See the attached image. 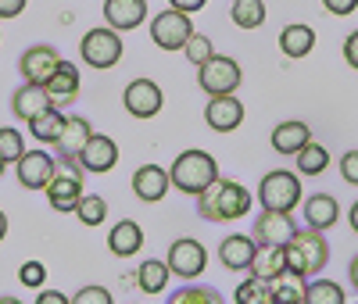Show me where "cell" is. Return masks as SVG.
<instances>
[{
	"label": "cell",
	"instance_id": "3957f363",
	"mask_svg": "<svg viewBox=\"0 0 358 304\" xmlns=\"http://www.w3.org/2000/svg\"><path fill=\"white\" fill-rule=\"evenodd\" d=\"M219 179V161L208 154V150H183L176 161H172V168H169V182L176 190H183V194H190V197H197L204 187H212V182Z\"/></svg>",
	"mask_w": 358,
	"mask_h": 304
},
{
	"label": "cell",
	"instance_id": "d4e9b609",
	"mask_svg": "<svg viewBox=\"0 0 358 304\" xmlns=\"http://www.w3.org/2000/svg\"><path fill=\"white\" fill-rule=\"evenodd\" d=\"M312 47H315V29L305 22H294L280 33V50L287 57H305V54H312Z\"/></svg>",
	"mask_w": 358,
	"mask_h": 304
},
{
	"label": "cell",
	"instance_id": "8992f818",
	"mask_svg": "<svg viewBox=\"0 0 358 304\" xmlns=\"http://www.w3.org/2000/svg\"><path fill=\"white\" fill-rule=\"evenodd\" d=\"M122 36L115 33L111 25H101V29H90L79 43V54L90 68H115L122 61Z\"/></svg>",
	"mask_w": 358,
	"mask_h": 304
},
{
	"label": "cell",
	"instance_id": "681fc988",
	"mask_svg": "<svg viewBox=\"0 0 358 304\" xmlns=\"http://www.w3.org/2000/svg\"><path fill=\"white\" fill-rule=\"evenodd\" d=\"M0 304H22L18 297H0Z\"/></svg>",
	"mask_w": 358,
	"mask_h": 304
},
{
	"label": "cell",
	"instance_id": "e575fe53",
	"mask_svg": "<svg viewBox=\"0 0 358 304\" xmlns=\"http://www.w3.org/2000/svg\"><path fill=\"white\" fill-rule=\"evenodd\" d=\"M169 304H222V294L215 287H183L169 297Z\"/></svg>",
	"mask_w": 358,
	"mask_h": 304
},
{
	"label": "cell",
	"instance_id": "7bdbcfd3",
	"mask_svg": "<svg viewBox=\"0 0 358 304\" xmlns=\"http://www.w3.org/2000/svg\"><path fill=\"white\" fill-rule=\"evenodd\" d=\"M29 0H0V18H18Z\"/></svg>",
	"mask_w": 358,
	"mask_h": 304
},
{
	"label": "cell",
	"instance_id": "4dcf8cb0",
	"mask_svg": "<svg viewBox=\"0 0 358 304\" xmlns=\"http://www.w3.org/2000/svg\"><path fill=\"white\" fill-rule=\"evenodd\" d=\"M169 276H172L169 265L151 258V261H143V265H140V272H136V283H140V290H143V294H162V290L169 287Z\"/></svg>",
	"mask_w": 358,
	"mask_h": 304
},
{
	"label": "cell",
	"instance_id": "7402d4cb",
	"mask_svg": "<svg viewBox=\"0 0 358 304\" xmlns=\"http://www.w3.org/2000/svg\"><path fill=\"white\" fill-rule=\"evenodd\" d=\"M140 247H143V229H140V222H133V219L115 222V229L108 233V251L118 254V258H129V254H136Z\"/></svg>",
	"mask_w": 358,
	"mask_h": 304
},
{
	"label": "cell",
	"instance_id": "484cf974",
	"mask_svg": "<svg viewBox=\"0 0 358 304\" xmlns=\"http://www.w3.org/2000/svg\"><path fill=\"white\" fill-rule=\"evenodd\" d=\"M248 272H251V276H258V280H265V283H273L276 276H283V272H287V254H283V247H258Z\"/></svg>",
	"mask_w": 358,
	"mask_h": 304
},
{
	"label": "cell",
	"instance_id": "d590c367",
	"mask_svg": "<svg viewBox=\"0 0 358 304\" xmlns=\"http://www.w3.org/2000/svg\"><path fill=\"white\" fill-rule=\"evenodd\" d=\"M22 154H25L22 133L11 129V126H0V158H4V161H18Z\"/></svg>",
	"mask_w": 358,
	"mask_h": 304
},
{
	"label": "cell",
	"instance_id": "e0dca14e",
	"mask_svg": "<svg viewBox=\"0 0 358 304\" xmlns=\"http://www.w3.org/2000/svg\"><path fill=\"white\" fill-rule=\"evenodd\" d=\"M79 82H83V75H79V68L72 65V61H65L62 57V65H57V72L47 79V97H50V104L54 108H62V104H69V101H76L79 97Z\"/></svg>",
	"mask_w": 358,
	"mask_h": 304
},
{
	"label": "cell",
	"instance_id": "277c9868",
	"mask_svg": "<svg viewBox=\"0 0 358 304\" xmlns=\"http://www.w3.org/2000/svg\"><path fill=\"white\" fill-rule=\"evenodd\" d=\"M83 165L76 158H57L54 161V179L47 182V201L54 211H76L79 197L86 194L83 190Z\"/></svg>",
	"mask_w": 358,
	"mask_h": 304
},
{
	"label": "cell",
	"instance_id": "4fadbf2b",
	"mask_svg": "<svg viewBox=\"0 0 358 304\" xmlns=\"http://www.w3.org/2000/svg\"><path fill=\"white\" fill-rule=\"evenodd\" d=\"M76 161L83 165V172H94V175L111 172V168L118 165V143H115L111 136H104V133H94V136L83 143V150L76 154Z\"/></svg>",
	"mask_w": 358,
	"mask_h": 304
},
{
	"label": "cell",
	"instance_id": "60d3db41",
	"mask_svg": "<svg viewBox=\"0 0 358 304\" xmlns=\"http://www.w3.org/2000/svg\"><path fill=\"white\" fill-rule=\"evenodd\" d=\"M322 8L330 11V15H337V18H348L358 8V0H322Z\"/></svg>",
	"mask_w": 358,
	"mask_h": 304
},
{
	"label": "cell",
	"instance_id": "f1b7e54d",
	"mask_svg": "<svg viewBox=\"0 0 358 304\" xmlns=\"http://www.w3.org/2000/svg\"><path fill=\"white\" fill-rule=\"evenodd\" d=\"M305 304H348V294L334 280H308L305 283Z\"/></svg>",
	"mask_w": 358,
	"mask_h": 304
},
{
	"label": "cell",
	"instance_id": "ab89813d",
	"mask_svg": "<svg viewBox=\"0 0 358 304\" xmlns=\"http://www.w3.org/2000/svg\"><path fill=\"white\" fill-rule=\"evenodd\" d=\"M341 175H344V182L358 187V150H348V154L341 158Z\"/></svg>",
	"mask_w": 358,
	"mask_h": 304
},
{
	"label": "cell",
	"instance_id": "ba28073f",
	"mask_svg": "<svg viewBox=\"0 0 358 304\" xmlns=\"http://www.w3.org/2000/svg\"><path fill=\"white\" fill-rule=\"evenodd\" d=\"M190 36H194V22H190L187 11L169 8V11H162V15L151 22V40H155V47H162V50H183Z\"/></svg>",
	"mask_w": 358,
	"mask_h": 304
},
{
	"label": "cell",
	"instance_id": "ffe728a7",
	"mask_svg": "<svg viewBox=\"0 0 358 304\" xmlns=\"http://www.w3.org/2000/svg\"><path fill=\"white\" fill-rule=\"evenodd\" d=\"M90 136H94V129H90V122L83 115H65V129H62V136H57V143H54L57 158H76Z\"/></svg>",
	"mask_w": 358,
	"mask_h": 304
},
{
	"label": "cell",
	"instance_id": "d6a6232c",
	"mask_svg": "<svg viewBox=\"0 0 358 304\" xmlns=\"http://www.w3.org/2000/svg\"><path fill=\"white\" fill-rule=\"evenodd\" d=\"M76 215H79L83 226H101L108 219V201L97 197V194H83L79 204H76Z\"/></svg>",
	"mask_w": 358,
	"mask_h": 304
},
{
	"label": "cell",
	"instance_id": "7dc6e473",
	"mask_svg": "<svg viewBox=\"0 0 358 304\" xmlns=\"http://www.w3.org/2000/svg\"><path fill=\"white\" fill-rule=\"evenodd\" d=\"M348 276H351V287H355V290H358V258H355V261H351V268H348Z\"/></svg>",
	"mask_w": 358,
	"mask_h": 304
},
{
	"label": "cell",
	"instance_id": "74e56055",
	"mask_svg": "<svg viewBox=\"0 0 358 304\" xmlns=\"http://www.w3.org/2000/svg\"><path fill=\"white\" fill-rule=\"evenodd\" d=\"M43 280H47V268H43V261H25L22 268H18V283L22 287H43Z\"/></svg>",
	"mask_w": 358,
	"mask_h": 304
},
{
	"label": "cell",
	"instance_id": "d6986e66",
	"mask_svg": "<svg viewBox=\"0 0 358 304\" xmlns=\"http://www.w3.org/2000/svg\"><path fill=\"white\" fill-rule=\"evenodd\" d=\"M255 251H258V243L244 233H233L222 240V247H219V258L229 272H248L251 261H255Z\"/></svg>",
	"mask_w": 358,
	"mask_h": 304
},
{
	"label": "cell",
	"instance_id": "9a60e30c",
	"mask_svg": "<svg viewBox=\"0 0 358 304\" xmlns=\"http://www.w3.org/2000/svg\"><path fill=\"white\" fill-rule=\"evenodd\" d=\"M15 168H18V182L25 190H47V182L54 179V158L47 150H25L15 161Z\"/></svg>",
	"mask_w": 358,
	"mask_h": 304
},
{
	"label": "cell",
	"instance_id": "ee69618b",
	"mask_svg": "<svg viewBox=\"0 0 358 304\" xmlns=\"http://www.w3.org/2000/svg\"><path fill=\"white\" fill-rule=\"evenodd\" d=\"M204 4H208V0H169V8H176V11H187V15L201 11Z\"/></svg>",
	"mask_w": 358,
	"mask_h": 304
},
{
	"label": "cell",
	"instance_id": "8fae6325",
	"mask_svg": "<svg viewBox=\"0 0 358 304\" xmlns=\"http://www.w3.org/2000/svg\"><path fill=\"white\" fill-rule=\"evenodd\" d=\"M122 104L133 118H155L162 111L165 97H162V86L155 79H133L122 94Z\"/></svg>",
	"mask_w": 358,
	"mask_h": 304
},
{
	"label": "cell",
	"instance_id": "44dd1931",
	"mask_svg": "<svg viewBox=\"0 0 358 304\" xmlns=\"http://www.w3.org/2000/svg\"><path fill=\"white\" fill-rule=\"evenodd\" d=\"M305 143H312V129L305 126V122H297V118L280 122V126L273 129V150L276 154H297Z\"/></svg>",
	"mask_w": 358,
	"mask_h": 304
},
{
	"label": "cell",
	"instance_id": "c3c4849f",
	"mask_svg": "<svg viewBox=\"0 0 358 304\" xmlns=\"http://www.w3.org/2000/svg\"><path fill=\"white\" fill-rule=\"evenodd\" d=\"M4 236H8V215L0 211V240H4Z\"/></svg>",
	"mask_w": 358,
	"mask_h": 304
},
{
	"label": "cell",
	"instance_id": "52a82bcc",
	"mask_svg": "<svg viewBox=\"0 0 358 304\" xmlns=\"http://www.w3.org/2000/svg\"><path fill=\"white\" fill-rule=\"evenodd\" d=\"M197 82H201V89L208 97H222V94H236V86L244 82V75H241V65H236L233 57L212 54L197 68Z\"/></svg>",
	"mask_w": 358,
	"mask_h": 304
},
{
	"label": "cell",
	"instance_id": "7c38bea8",
	"mask_svg": "<svg viewBox=\"0 0 358 304\" xmlns=\"http://www.w3.org/2000/svg\"><path fill=\"white\" fill-rule=\"evenodd\" d=\"M57 65H62V54H57L54 47H47V43L29 47L22 54V61H18V68H22L29 86H47V79L57 72Z\"/></svg>",
	"mask_w": 358,
	"mask_h": 304
},
{
	"label": "cell",
	"instance_id": "7a4b0ae2",
	"mask_svg": "<svg viewBox=\"0 0 358 304\" xmlns=\"http://www.w3.org/2000/svg\"><path fill=\"white\" fill-rule=\"evenodd\" d=\"M283 254H287V272H294V276H301V280H312L326 268V261H330V243H326V236L319 229L305 226L287 240Z\"/></svg>",
	"mask_w": 358,
	"mask_h": 304
},
{
	"label": "cell",
	"instance_id": "1f68e13d",
	"mask_svg": "<svg viewBox=\"0 0 358 304\" xmlns=\"http://www.w3.org/2000/svg\"><path fill=\"white\" fill-rule=\"evenodd\" d=\"M233 25H241V29H258L265 25V4L262 0H233Z\"/></svg>",
	"mask_w": 358,
	"mask_h": 304
},
{
	"label": "cell",
	"instance_id": "6da1fadb",
	"mask_svg": "<svg viewBox=\"0 0 358 304\" xmlns=\"http://www.w3.org/2000/svg\"><path fill=\"white\" fill-rule=\"evenodd\" d=\"M255 197L244 182H233V179H215L212 187H204L197 194V215L204 222H233V219H244L251 215Z\"/></svg>",
	"mask_w": 358,
	"mask_h": 304
},
{
	"label": "cell",
	"instance_id": "836d02e7",
	"mask_svg": "<svg viewBox=\"0 0 358 304\" xmlns=\"http://www.w3.org/2000/svg\"><path fill=\"white\" fill-rule=\"evenodd\" d=\"M236 304H273V287H268L265 280H258V276H251V280H244L241 287H236Z\"/></svg>",
	"mask_w": 358,
	"mask_h": 304
},
{
	"label": "cell",
	"instance_id": "9c48e42d",
	"mask_svg": "<svg viewBox=\"0 0 358 304\" xmlns=\"http://www.w3.org/2000/svg\"><path fill=\"white\" fill-rule=\"evenodd\" d=\"M169 272L179 280H197L204 265H208V251L201 247L197 240L183 236V240H172V247H169V258H165Z\"/></svg>",
	"mask_w": 358,
	"mask_h": 304
},
{
	"label": "cell",
	"instance_id": "bcb514c9",
	"mask_svg": "<svg viewBox=\"0 0 358 304\" xmlns=\"http://www.w3.org/2000/svg\"><path fill=\"white\" fill-rule=\"evenodd\" d=\"M348 222H351V229L358 233V201L351 204V211H348Z\"/></svg>",
	"mask_w": 358,
	"mask_h": 304
},
{
	"label": "cell",
	"instance_id": "ac0fdd59",
	"mask_svg": "<svg viewBox=\"0 0 358 304\" xmlns=\"http://www.w3.org/2000/svg\"><path fill=\"white\" fill-rule=\"evenodd\" d=\"M169 187H172V182H169V168H162V165H140L133 172V194L140 201H147V204L162 201L169 194Z\"/></svg>",
	"mask_w": 358,
	"mask_h": 304
},
{
	"label": "cell",
	"instance_id": "5b68a950",
	"mask_svg": "<svg viewBox=\"0 0 358 304\" xmlns=\"http://www.w3.org/2000/svg\"><path fill=\"white\" fill-rule=\"evenodd\" d=\"M258 204L265 211H290L301 204V179H297L294 172L287 168H276V172H268L262 182H258Z\"/></svg>",
	"mask_w": 358,
	"mask_h": 304
},
{
	"label": "cell",
	"instance_id": "8d00e7d4",
	"mask_svg": "<svg viewBox=\"0 0 358 304\" xmlns=\"http://www.w3.org/2000/svg\"><path fill=\"white\" fill-rule=\"evenodd\" d=\"M183 50H187V57H190V65H197V68H201L204 61H208V57L215 54L212 40H208V36H201V33H194V36L187 40V47H183Z\"/></svg>",
	"mask_w": 358,
	"mask_h": 304
},
{
	"label": "cell",
	"instance_id": "f907efd6",
	"mask_svg": "<svg viewBox=\"0 0 358 304\" xmlns=\"http://www.w3.org/2000/svg\"><path fill=\"white\" fill-rule=\"evenodd\" d=\"M4 168H8V161H4V158H0V175H4Z\"/></svg>",
	"mask_w": 358,
	"mask_h": 304
},
{
	"label": "cell",
	"instance_id": "83f0119b",
	"mask_svg": "<svg viewBox=\"0 0 358 304\" xmlns=\"http://www.w3.org/2000/svg\"><path fill=\"white\" fill-rule=\"evenodd\" d=\"M305 283L301 276H294V272H283V276H276L273 283V304H305Z\"/></svg>",
	"mask_w": 358,
	"mask_h": 304
},
{
	"label": "cell",
	"instance_id": "5bb4252c",
	"mask_svg": "<svg viewBox=\"0 0 358 304\" xmlns=\"http://www.w3.org/2000/svg\"><path fill=\"white\" fill-rule=\"evenodd\" d=\"M204 122H208V129H215V133H233V129H241V122H244V104L236 101V94L212 97L204 104Z\"/></svg>",
	"mask_w": 358,
	"mask_h": 304
},
{
	"label": "cell",
	"instance_id": "30bf717a",
	"mask_svg": "<svg viewBox=\"0 0 358 304\" xmlns=\"http://www.w3.org/2000/svg\"><path fill=\"white\" fill-rule=\"evenodd\" d=\"M297 233L294 219L287 215V211H265L255 219V229H251V240L258 243V247H287V240Z\"/></svg>",
	"mask_w": 358,
	"mask_h": 304
},
{
	"label": "cell",
	"instance_id": "2e32d148",
	"mask_svg": "<svg viewBox=\"0 0 358 304\" xmlns=\"http://www.w3.org/2000/svg\"><path fill=\"white\" fill-rule=\"evenodd\" d=\"M147 18V0H104V22L115 33H129V29L143 25Z\"/></svg>",
	"mask_w": 358,
	"mask_h": 304
},
{
	"label": "cell",
	"instance_id": "f546056e",
	"mask_svg": "<svg viewBox=\"0 0 358 304\" xmlns=\"http://www.w3.org/2000/svg\"><path fill=\"white\" fill-rule=\"evenodd\" d=\"M297 172H301V175H322L326 172V165H330V150H326L322 143H305L301 150H297Z\"/></svg>",
	"mask_w": 358,
	"mask_h": 304
},
{
	"label": "cell",
	"instance_id": "603a6c76",
	"mask_svg": "<svg viewBox=\"0 0 358 304\" xmlns=\"http://www.w3.org/2000/svg\"><path fill=\"white\" fill-rule=\"evenodd\" d=\"M47 108H54V104H50V97H47V89H43V86H29V82H22V86L15 89V97H11V111H15L22 122L36 118V115L47 111Z\"/></svg>",
	"mask_w": 358,
	"mask_h": 304
},
{
	"label": "cell",
	"instance_id": "f35d334b",
	"mask_svg": "<svg viewBox=\"0 0 358 304\" xmlns=\"http://www.w3.org/2000/svg\"><path fill=\"white\" fill-rule=\"evenodd\" d=\"M72 304H115V301H111V294H108L104 287H83V290L72 297Z\"/></svg>",
	"mask_w": 358,
	"mask_h": 304
},
{
	"label": "cell",
	"instance_id": "cb8c5ba5",
	"mask_svg": "<svg viewBox=\"0 0 358 304\" xmlns=\"http://www.w3.org/2000/svg\"><path fill=\"white\" fill-rule=\"evenodd\" d=\"M337 219H341V204H337V197H330V194H315V197L305 201V222H308L312 229L326 233Z\"/></svg>",
	"mask_w": 358,
	"mask_h": 304
},
{
	"label": "cell",
	"instance_id": "4316f807",
	"mask_svg": "<svg viewBox=\"0 0 358 304\" xmlns=\"http://www.w3.org/2000/svg\"><path fill=\"white\" fill-rule=\"evenodd\" d=\"M62 129H65V115L57 111V108H47L36 118H29V133H33L40 143H57Z\"/></svg>",
	"mask_w": 358,
	"mask_h": 304
},
{
	"label": "cell",
	"instance_id": "f6af8a7d",
	"mask_svg": "<svg viewBox=\"0 0 358 304\" xmlns=\"http://www.w3.org/2000/svg\"><path fill=\"white\" fill-rule=\"evenodd\" d=\"M36 304H72V297L57 294V290H43V294L36 297Z\"/></svg>",
	"mask_w": 358,
	"mask_h": 304
},
{
	"label": "cell",
	"instance_id": "b9f144b4",
	"mask_svg": "<svg viewBox=\"0 0 358 304\" xmlns=\"http://www.w3.org/2000/svg\"><path fill=\"white\" fill-rule=\"evenodd\" d=\"M344 61H348V65L358 72V29H355V33L344 40Z\"/></svg>",
	"mask_w": 358,
	"mask_h": 304
}]
</instances>
